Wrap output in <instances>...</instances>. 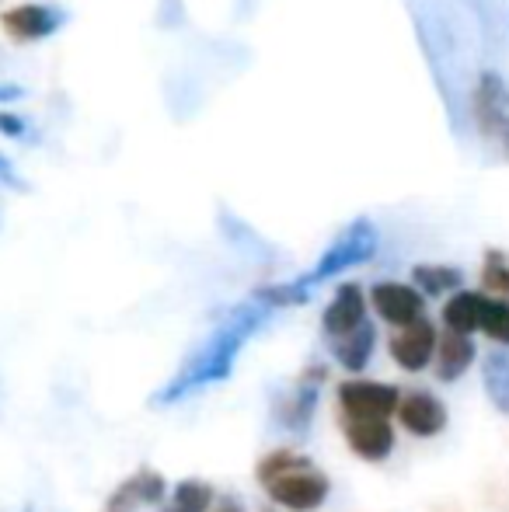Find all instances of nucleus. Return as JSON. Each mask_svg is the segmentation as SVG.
Wrapping results in <instances>:
<instances>
[{
	"instance_id": "nucleus-13",
	"label": "nucleus",
	"mask_w": 509,
	"mask_h": 512,
	"mask_svg": "<svg viewBox=\"0 0 509 512\" xmlns=\"http://www.w3.org/2000/svg\"><path fill=\"white\" fill-rule=\"evenodd\" d=\"M328 349H332V359L339 363V370H346L349 377H363V370H367L377 352V324L374 321L360 324L353 335L328 342Z\"/></svg>"
},
{
	"instance_id": "nucleus-25",
	"label": "nucleus",
	"mask_w": 509,
	"mask_h": 512,
	"mask_svg": "<svg viewBox=\"0 0 509 512\" xmlns=\"http://www.w3.org/2000/svg\"><path fill=\"white\" fill-rule=\"evenodd\" d=\"M255 512H279V509H276V506H269V502H265V506H258Z\"/></svg>"
},
{
	"instance_id": "nucleus-6",
	"label": "nucleus",
	"mask_w": 509,
	"mask_h": 512,
	"mask_svg": "<svg viewBox=\"0 0 509 512\" xmlns=\"http://www.w3.org/2000/svg\"><path fill=\"white\" fill-rule=\"evenodd\" d=\"M339 429L346 439L349 453L360 457L363 464H384L394 453V425L391 418H356L339 415Z\"/></svg>"
},
{
	"instance_id": "nucleus-18",
	"label": "nucleus",
	"mask_w": 509,
	"mask_h": 512,
	"mask_svg": "<svg viewBox=\"0 0 509 512\" xmlns=\"http://www.w3.org/2000/svg\"><path fill=\"white\" fill-rule=\"evenodd\" d=\"M482 384H485V394H489L492 408H496L499 415H509V352L496 349L485 356Z\"/></svg>"
},
{
	"instance_id": "nucleus-4",
	"label": "nucleus",
	"mask_w": 509,
	"mask_h": 512,
	"mask_svg": "<svg viewBox=\"0 0 509 512\" xmlns=\"http://www.w3.org/2000/svg\"><path fill=\"white\" fill-rule=\"evenodd\" d=\"M328 380V366L311 363L297 380H293L286 391H279L272 398V422L283 432H293V436H304L311 432L314 415H318L321 405V387Z\"/></svg>"
},
{
	"instance_id": "nucleus-17",
	"label": "nucleus",
	"mask_w": 509,
	"mask_h": 512,
	"mask_svg": "<svg viewBox=\"0 0 509 512\" xmlns=\"http://www.w3.org/2000/svg\"><path fill=\"white\" fill-rule=\"evenodd\" d=\"M412 286L422 293V297H443V293L454 297V293L464 286V272L454 269V265H415Z\"/></svg>"
},
{
	"instance_id": "nucleus-23",
	"label": "nucleus",
	"mask_w": 509,
	"mask_h": 512,
	"mask_svg": "<svg viewBox=\"0 0 509 512\" xmlns=\"http://www.w3.org/2000/svg\"><path fill=\"white\" fill-rule=\"evenodd\" d=\"M210 512H248V506L238 499V495H220L217 506H213Z\"/></svg>"
},
{
	"instance_id": "nucleus-27",
	"label": "nucleus",
	"mask_w": 509,
	"mask_h": 512,
	"mask_svg": "<svg viewBox=\"0 0 509 512\" xmlns=\"http://www.w3.org/2000/svg\"><path fill=\"white\" fill-rule=\"evenodd\" d=\"M25 512H35V506H25Z\"/></svg>"
},
{
	"instance_id": "nucleus-16",
	"label": "nucleus",
	"mask_w": 509,
	"mask_h": 512,
	"mask_svg": "<svg viewBox=\"0 0 509 512\" xmlns=\"http://www.w3.org/2000/svg\"><path fill=\"white\" fill-rule=\"evenodd\" d=\"M217 488L203 478H182L175 488L168 492L161 512H210L217 506Z\"/></svg>"
},
{
	"instance_id": "nucleus-22",
	"label": "nucleus",
	"mask_w": 509,
	"mask_h": 512,
	"mask_svg": "<svg viewBox=\"0 0 509 512\" xmlns=\"http://www.w3.org/2000/svg\"><path fill=\"white\" fill-rule=\"evenodd\" d=\"M140 506H143L140 492H136L133 478H126V481H119V485L112 488L109 499L102 502V509H98V512H140Z\"/></svg>"
},
{
	"instance_id": "nucleus-7",
	"label": "nucleus",
	"mask_w": 509,
	"mask_h": 512,
	"mask_svg": "<svg viewBox=\"0 0 509 512\" xmlns=\"http://www.w3.org/2000/svg\"><path fill=\"white\" fill-rule=\"evenodd\" d=\"M370 307L391 328H408V324L422 321L426 317V297H422L415 286L398 283V279H381V283L370 286Z\"/></svg>"
},
{
	"instance_id": "nucleus-12",
	"label": "nucleus",
	"mask_w": 509,
	"mask_h": 512,
	"mask_svg": "<svg viewBox=\"0 0 509 512\" xmlns=\"http://www.w3.org/2000/svg\"><path fill=\"white\" fill-rule=\"evenodd\" d=\"M60 18L63 14L46 4H18V7H11V11H4L0 25H4V32L11 35L14 42H39L60 28Z\"/></svg>"
},
{
	"instance_id": "nucleus-10",
	"label": "nucleus",
	"mask_w": 509,
	"mask_h": 512,
	"mask_svg": "<svg viewBox=\"0 0 509 512\" xmlns=\"http://www.w3.org/2000/svg\"><path fill=\"white\" fill-rule=\"evenodd\" d=\"M367 307H370V297L360 283H342L335 286L332 300H328L325 314H321V331H325L328 342L335 338H346L353 335L360 324H367Z\"/></svg>"
},
{
	"instance_id": "nucleus-20",
	"label": "nucleus",
	"mask_w": 509,
	"mask_h": 512,
	"mask_svg": "<svg viewBox=\"0 0 509 512\" xmlns=\"http://www.w3.org/2000/svg\"><path fill=\"white\" fill-rule=\"evenodd\" d=\"M482 331L492 338V342H499L509 349V300H489V304H485Z\"/></svg>"
},
{
	"instance_id": "nucleus-15",
	"label": "nucleus",
	"mask_w": 509,
	"mask_h": 512,
	"mask_svg": "<svg viewBox=\"0 0 509 512\" xmlns=\"http://www.w3.org/2000/svg\"><path fill=\"white\" fill-rule=\"evenodd\" d=\"M485 304H489V297H485V293L457 290L454 297L443 304V328L454 331V335H468L471 338L475 331H482Z\"/></svg>"
},
{
	"instance_id": "nucleus-2",
	"label": "nucleus",
	"mask_w": 509,
	"mask_h": 512,
	"mask_svg": "<svg viewBox=\"0 0 509 512\" xmlns=\"http://www.w3.org/2000/svg\"><path fill=\"white\" fill-rule=\"evenodd\" d=\"M255 481L269 506L286 512H318L332 495V478L297 450H269L255 464Z\"/></svg>"
},
{
	"instance_id": "nucleus-19",
	"label": "nucleus",
	"mask_w": 509,
	"mask_h": 512,
	"mask_svg": "<svg viewBox=\"0 0 509 512\" xmlns=\"http://www.w3.org/2000/svg\"><path fill=\"white\" fill-rule=\"evenodd\" d=\"M136 485V492H140L143 506H164V499H168V478H164L161 471H154V467H140L136 474H129Z\"/></svg>"
},
{
	"instance_id": "nucleus-9",
	"label": "nucleus",
	"mask_w": 509,
	"mask_h": 512,
	"mask_svg": "<svg viewBox=\"0 0 509 512\" xmlns=\"http://www.w3.org/2000/svg\"><path fill=\"white\" fill-rule=\"evenodd\" d=\"M436 345H440V331L433 328V321H415L408 328H398L387 338V352H391L394 366L405 373H422L436 359Z\"/></svg>"
},
{
	"instance_id": "nucleus-8",
	"label": "nucleus",
	"mask_w": 509,
	"mask_h": 512,
	"mask_svg": "<svg viewBox=\"0 0 509 512\" xmlns=\"http://www.w3.org/2000/svg\"><path fill=\"white\" fill-rule=\"evenodd\" d=\"M394 418H398L401 429H405L408 436H415V439L440 436V432L447 429V422H450L447 405H443L433 391H422V387H415V391H401V401H398Z\"/></svg>"
},
{
	"instance_id": "nucleus-11",
	"label": "nucleus",
	"mask_w": 509,
	"mask_h": 512,
	"mask_svg": "<svg viewBox=\"0 0 509 512\" xmlns=\"http://www.w3.org/2000/svg\"><path fill=\"white\" fill-rule=\"evenodd\" d=\"M471 112H475V122L482 129V136H503L509 126V88L503 84L499 74H482L475 88V98H471Z\"/></svg>"
},
{
	"instance_id": "nucleus-14",
	"label": "nucleus",
	"mask_w": 509,
	"mask_h": 512,
	"mask_svg": "<svg viewBox=\"0 0 509 512\" xmlns=\"http://www.w3.org/2000/svg\"><path fill=\"white\" fill-rule=\"evenodd\" d=\"M478 359V349L468 335H454V331H443L440 345H436V380L443 384H454L464 373L471 370V363Z\"/></svg>"
},
{
	"instance_id": "nucleus-26",
	"label": "nucleus",
	"mask_w": 509,
	"mask_h": 512,
	"mask_svg": "<svg viewBox=\"0 0 509 512\" xmlns=\"http://www.w3.org/2000/svg\"><path fill=\"white\" fill-rule=\"evenodd\" d=\"M503 143H506V157H509V126H506V133H503Z\"/></svg>"
},
{
	"instance_id": "nucleus-21",
	"label": "nucleus",
	"mask_w": 509,
	"mask_h": 512,
	"mask_svg": "<svg viewBox=\"0 0 509 512\" xmlns=\"http://www.w3.org/2000/svg\"><path fill=\"white\" fill-rule=\"evenodd\" d=\"M482 286L492 293H503V297H509V262H506L503 251H489V255H485Z\"/></svg>"
},
{
	"instance_id": "nucleus-1",
	"label": "nucleus",
	"mask_w": 509,
	"mask_h": 512,
	"mask_svg": "<svg viewBox=\"0 0 509 512\" xmlns=\"http://www.w3.org/2000/svg\"><path fill=\"white\" fill-rule=\"evenodd\" d=\"M272 314H276V310H269L252 297H248L245 304L227 310L217 321V328L196 345V352L185 356V363L171 373L168 384L154 394V405L175 408L189 398H199V394L210 391V387L227 384V380L234 377V366H238L245 345L272 321Z\"/></svg>"
},
{
	"instance_id": "nucleus-24",
	"label": "nucleus",
	"mask_w": 509,
	"mask_h": 512,
	"mask_svg": "<svg viewBox=\"0 0 509 512\" xmlns=\"http://www.w3.org/2000/svg\"><path fill=\"white\" fill-rule=\"evenodd\" d=\"M0 126H4V129H7V136H18L21 122H18V119H14V115H4V112H0Z\"/></svg>"
},
{
	"instance_id": "nucleus-5",
	"label": "nucleus",
	"mask_w": 509,
	"mask_h": 512,
	"mask_svg": "<svg viewBox=\"0 0 509 512\" xmlns=\"http://www.w3.org/2000/svg\"><path fill=\"white\" fill-rule=\"evenodd\" d=\"M335 401H339V415H356V418H391L398 411L401 391L384 380H367V377H349L335 387Z\"/></svg>"
},
{
	"instance_id": "nucleus-3",
	"label": "nucleus",
	"mask_w": 509,
	"mask_h": 512,
	"mask_svg": "<svg viewBox=\"0 0 509 512\" xmlns=\"http://www.w3.org/2000/svg\"><path fill=\"white\" fill-rule=\"evenodd\" d=\"M377 244H381V237H377V227L370 220H356L349 223L346 230H342L339 237H335L332 244L325 248V255L314 262V269L307 272V276L293 279V283L300 286V290L311 297L318 286L332 283L335 276H342V272L356 269V265L370 262V258L377 255Z\"/></svg>"
}]
</instances>
